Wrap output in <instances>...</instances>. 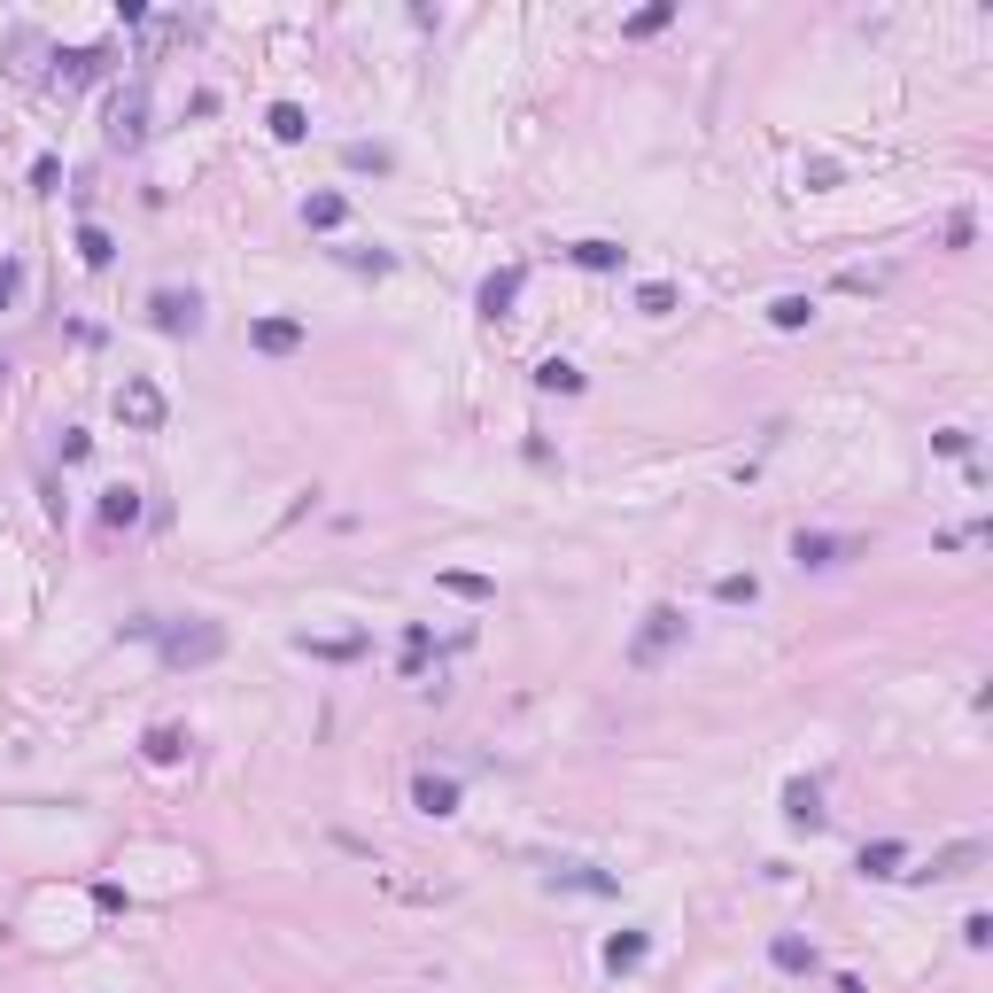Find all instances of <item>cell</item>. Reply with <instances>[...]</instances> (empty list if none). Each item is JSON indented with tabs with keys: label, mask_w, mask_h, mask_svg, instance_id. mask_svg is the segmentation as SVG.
<instances>
[{
	"label": "cell",
	"mask_w": 993,
	"mask_h": 993,
	"mask_svg": "<svg viewBox=\"0 0 993 993\" xmlns=\"http://www.w3.org/2000/svg\"><path fill=\"white\" fill-rule=\"evenodd\" d=\"M427 653H435V628H427V621H412V628H404V676H412V683L427 676Z\"/></svg>",
	"instance_id": "28"
},
{
	"label": "cell",
	"mask_w": 993,
	"mask_h": 993,
	"mask_svg": "<svg viewBox=\"0 0 993 993\" xmlns=\"http://www.w3.org/2000/svg\"><path fill=\"white\" fill-rule=\"evenodd\" d=\"M342 218H349V195H334V187H326V195H311V203H303V226H319V233H334V226H342Z\"/></svg>",
	"instance_id": "24"
},
{
	"label": "cell",
	"mask_w": 993,
	"mask_h": 993,
	"mask_svg": "<svg viewBox=\"0 0 993 993\" xmlns=\"http://www.w3.org/2000/svg\"><path fill=\"white\" fill-rule=\"evenodd\" d=\"M55 450H62V466H85V459H94V435H78V427H62V442H55Z\"/></svg>",
	"instance_id": "34"
},
{
	"label": "cell",
	"mask_w": 993,
	"mask_h": 993,
	"mask_svg": "<svg viewBox=\"0 0 993 993\" xmlns=\"http://www.w3.org/2000/svg\"><path fill=\"white\" fill-rule=\"evenodd\" d=\"M839 288H846V296H869V288H885V273H862V264H846Z\"/></svg>",
	"instance_id": "37"
},
{
	"label": "cell",
	"mask_w": 993,
	"mask_h": 993,
	"mask_svg": "<svg viewBox=\"0 0 993 993\" xmlns=\"http://www.w3.org/2000/svg\"><path fill=\"white\" fill-rule=\"evenodd\" d=\"M342 163H349V171H396V148H381V140H349Z\"/></svg>",
	"instance_id": "26"
},
{
	"label": "cell",
	"mask_w": 993,
	"mask_h": 993,
	"mask_svg": "<svg viewBox=\"0 0 993 993\" xmlns=\"http://www.w3.org/2000/svg\"><path fill=\"white\" fill-rule=\"evenodd\" d=\"M784 823L792 831H823V784L816 776H792L784 784Z\"/></svg>",
	"instance_id": "8"
},
{
	"label": "cell",
	"mask_w": 993,
	"mask_h": 993,
	"mask_svg": "<svg viewBox=\"0 0 993 993\" xmlns=\"http://www.w3.org/2000/svg\"><path fill=\"white\" fill-rule=\"evenodd\" d=\"M249 349H256V357H296V349H303V319H280V311L256 319V326H249Z\"/></svg>",
	"instance_id": "9"
},
{
	"label": "cell",
	"mask_w": 993,
	"mask_h": 993,
	"mask_svg": "<svg viewBox=\"0 0 993 993\" xmlns=\"http://www.w3.org/2000/svg\"><path fill=\"white\" fill-rule=\"evenodd\" d=\"M645 955H653V932H637V924H628V932H613V939L598 947V962H605L613 978H621V970H645Z\"/></svg>",
	"instance_id": "12"
},
{
	"label": "cell",
	"mask_w": 993,
	"mask_h": 993,
	"mask_svg": "<svg viewBox=\"0 0 993 993\" xmlns=\"http://www.w3.org/2000/svg\"><path fill=\"white\" fill-rule=\"evenodd\" d=\"M839 993H869V985H862V978H839Z\"/></svg>",
	"instance_id": "39"
},
{
	"label": "cell",
	"mask_w": 993,
	"mask_h": 993,
	"mask_svg": "<svg viewBox=\"0 0 993 993\" xmlns=\"http://www.w3.org/2000/svg\"><path fill=\"white\" fill-rule=\"evenodd\" d=\"M442 590H450V598H474V605H482V598H497V582H489V575H474V567H442Z\"/></svg>",
	"instance_id": "27"
},
{
	"label": "cell",
	"mask_w": 993,
	"mask_h": 993,
	"mask_svg": "<svg viewBox=\"0 0 993 993\" xmlns=\"http://www.w3.org/2000/svg\"><path fill=\"white\" fill-rule=\"evenodd\" d=\"M668 24H676V0H653V9H637V16L621 24V39H653V32H668Z\"/></svg>",
	"instance_id": "25"
},
{
	"label": "cell",
	"mask_w": 993,
	"mask_h": 993,
	"mask_svg": "<svg viewBox=\"0 0 993 993\" xmlns=\"http://www.w3.org/2000/svg\"><path fill=\"white\" fill-rule=\"evenodd\" d=\"M714 598H721V605H753L761 582H753V575H714Z\"/></svg>",
	"instance_id": "30"
},
{
	"label": "cell",
	"mask_w": 993,
	"mask_h": 993,
	"mask_svg": "<svg viewBox=\"0 0 993 993\" xmlns=\"http://www.w3.org/2000/svg\"><path fill=\"white\" fill-rule=\"evenodd\" d=\"M535 389H544V396H582V366H567V357H544V366H535Z\"/></svg>",
	"instance_id": "20"
},
{
	"label": "cell",
	"mask_w": 993,
	"mask_h": 993,
	"mask_svg": "<svg viewBox=\"0 0 993 993\" xmlns=\"http://www.w3.org/2000/svg\"><path fill=\"white\" fill-rule=\"evenodd\" d=\"M412 807H419V816H435V823H442V816H459V776L419 769V776H412Z\"/></svg>",
	"instance_id": "10"
},
{
	"label": "cell",
	"mask_w": 993,
	"mask_h": 993,
	"mask_svg": "<svg viewBox=\"0 0 993 993\" xmlns=\"http://www.w3.org/2000/svg\"><path fill=\"white\" fill-rule=\"evenodd\" d=\"M303 653H319V660H349V653H366L357 637H303Z\"/></svg>",
	"instance_id": "33"
},
{
	"label": "cell",
	"mask_w": 993,
	"mask_h": 993,
	"mask_svg": "<svg viewBox=\"0 0 993 993\" xmlns=\"http://www.w3.org/2000/svg\"><path fill=\"white\" fill-rule=\"evenodd\" d=\"M109 412H117V427H132V435H155V427L171 419V396H163L148 373H125V381H117V396H109Z\"/></svg>",
	"instance_id": "2"
},
{
	"label": "cell",
	"mask_w": 993,
	"mask_h": 993,
	"mask_svg": "<svg viewBox=\"0 0 993 993\" xmlns=\"http://www.w3.org/2000/svg\"><path fill=\"white\" fill-rule=\"evenodd\" d=\"M140 140H148V85L132 78L125 94L109 102V148H140Z\"/></svg>",
	"instance_id": "6"
},
{
	"label": "cell",
	"mask_w": 993,
	"mask_h": 993,
	"mask_svg": "<svg viewBox=\"0 0 993 993\" xmlns=\"http://www.w3.org/2000/svg\"><path fill=\"white\" fill-rule=\"evenodd\" d=\"M962 947H970V955H985V947H993V916H985V909H978V916H962Z\"/></svg>",
	"instance_id": "35"
},
{
	"label": "cell",
	"mask_w": 993,
	"mask_h": 993,
	"mask_svg": "<svg viewBox=\"0 0 993 993\" xmlns=\"http://www.w3.org/2000/svg\"><path fill=\"white\" fill-rule=\"evenodd\" d=\"M846 559H862V535H823V528H799L792 535V567L799 575H831Z\"/></svg>",
	"instance_id": "4"
},
{
	"label": "cell",
	"mask_w": 993,
	"mask_h": 993,
	"mask_svg": "<svg viewBox=\"0 0 993 993\" xmlns=\"http://www.w3.org/2000/svg\"><path fill=\"white\" fill-rule=\"evenodd\" d=\"M334 256L349 264V273H373V280L396 273V249H381V241H349V249H334Z\"/></svg>",
	"instance_id": "19"
},
{
	"label": "cell",
	"mask_w": 993,
	"mask_h": 993,
	"mask_svg": "<svg viewBox=\"0 0 993 993\" xmlns=\"http://www.w3.org/2000/svg\"><path fill=\"white\" fill-rule=\"evenodd\" d=\"M0 381H9V366H0Z\"/></svg>",
	"instance_id": "40"
},
{
	"label": "cell",
	"mask_w": 993,
	"mask_h": 993,
	"mask_svg": "<svg viewBox=\"0 0 993 993\" xmlns=\"http://www.w3.org/2000/svg\"><path fill=\"white\" fill-rule=\"evenodd\" d=\"M567 264H582V273H621V264H628V249L590 233V241H567Z\"/></svg>",
	"instance_id": "14"
},
{
	"label": "cell",
	"mask_w": 993,
	"mask_h": 993,
	"mask_svg": "<svg viewBox=\"0 0 993 993\" xmlns=\"http://www.w3.org/2000/svg\"><path fill=\"white\" fill-rule=\"evenodd\" d=\"M102 62H109V47H70V55H55V78L85 85V78H102Z\"/></svg>",
	"instance_id": "18"
},
{
	"label": "cell",
	"mask_w": 993,
	"mask_h": 993,
	"mask_svg": "<svg viewBox=\"0 0 993 993\" xmlns=\"http://www.w3.org/2000/svg\"><path fill=\"white\" fill-rule=\"evenodd\" d=\"M140 753H148V761H155V769H171V761H178V753H187V730H178V721H155V730H148V738H140Z\"/></svg>",
	"instance_id": "21"
},
{
	"label": "cell",
	"mask_w": 993,
	"mask_h": 993,
	"mask_svg": "<svg viewBox=\"0 0 993 993\" xmlns=\"http://www.w3.org/2000/svg\"><path fill=\"white\" fill-rule=\"evenodd\" d=\"M900 862H909V846H900V839H869V846L854 854V869H862V877H909Z\"/></svg>",
	"instance_id": "16"
},
{
	"label": "cell",
	"mask_w": 993,
	"mask_h": 993,
	"mask_svg": "<svg viewBox=\"0 0 993 993\" xmlns=\"http://www.w3.org/2000/svg\"><path fill=\"white\" fill-rule=\"evenodd\" d=\"M109 256H117V241L85 218V226H78V264H85V273H109Z\"/></svg>",
	"instance_id": "23"
},
{
	"label": "cell",
	"mask_w": 993,
	"mask_h": 993,
	"mask_svg": "<svg viewBox=\"0 0 993 993\" xmlns=\"http://www.w3.org/2000/svg\"><path fill=\"white\" fill-rule=\"evenodd\" d=\"M148 326L171 334V342H195L203 334V296L195 288H155L148 296Z\"/></svg>",
	"instance_id": "5"
},
{
	"label": "cell",
	"mask_w": 993,
	"mask_h": 993,
	"mask_svg": "<svg viewBox=\"0 0 993 993\" xmlns=\"http://www.w3.org/2000/svg\"><path fill=\"white\" fill-rule=\"evenodd\" d=\"M140 512H148V505H140L132 482H109V489H102V528H132Z\"/></svg>",
	"instance_id": "17"
},
{
	"label": "cell",
	"mask_w": 993,
	"mask_h": 993,
	"mask_svg": "<svg viewBox=\"0 0 993 993\" xmlns=\"http://www.w3.org/2000/svg\"><path fill=\"white\" fill-rule=\"evenodd\" d=\"M637 311H645V319H668V311H676V288H668V280H645V288H637Z\"/></svg>",
	"instance_id": "31"
},
{
	"label": "cell",
	"mask_w": 993,
	"mask_h": 993,
	"mask_svg": "<svg viewBox=\"0 0 993 993\" xmlns=\"http://www.w3.org/2000/svg\"><path fill=\"white\" fill-rule=\"evenodd\" d=\"M264 125H273V140H303V132H311L303 102H273V109H264Z\"/></svg>",
	"instance_id": "29"
},
{
	"label": "cell",
	"mask_w": 993,
	"mask_h": 993,
	"mask_svg": "<svg viewBox=\"0 0 993 993\" xmlns=\"http://www.w3.org/2000/svg\"><path fill=\"white\" fill-rule=\"evenodd\" d=\"M978 862H985V839H955V846H939V854H932V862H924L916 877H932V885H947V877H970Z\"/></svg>",
	"instance_id": "11"
},
{
	"label": "cell",
	"mask_w": 993,
	"mask_h": 993,
	"mask_svg": "<svg viewBox=\"0 0 993 993\" xmlns=\"http://www.w3.org/2000/svg\"><path fill=\"white\" fill-rule=\"evenodd\" d=\"M55 178H62V163H55V155H39V163H32V187H39V195H55Z\"/></svg>",
	"instance_id": "38"
},
{
	"label": "cell",
	"mask_w": 993,
	"mask_h": 993,
	"mask_svg": "<svg viewBox=\"0 0 993 993\" xmlns=\"http://www.w3.org/2000/svg\"><path fill=\"white\" fill-rule=\"evenodd\" d=\"M520 288H528V264H505V273H489V280H482V319H505V311L520 303Z\"/></svg>",
	"instance_id": "13"
},
{
	"label": "cell",
	"mask_w": 993,
	"mask_h": 993,
	"mask_svg": "<svg viewBox=\"0 0 993 993\" xmlns=\"http://www.w3.org/2000/svg\"><path fill=\"white\" fill-rule=\"evenodd\" d=\"M544 885H552V892H590V900H613V892H621V877L598 869V862H559Z\"/></svg>",
	"instance_id": "7"
},
{
	"label": "cell",
	"mask_w": 993,
	"mask_h": 993,
	"mask_svg": "<svg viewBox=\"0 0 993 993\" xmlns=\"http://www.w3.org/2000/svg\"><path fill=\"white\" fill-rule=\"evenodd\" d=\"M769 962H776L784 978H807V970H816V939H799V932H776V939H769Z\"/></svg>",
	"instance_id": "15"
},
{
	"label": "cell",
	"mask_w": 993,
	"mask_h": 993,
	"mask_svg": "<svg viewBox=\"0 0 993 993\" xmlns=\"http://www.w3.org/2000/svg\"><path fill=\"white\" fill-rule=\"evenodd\" d=\"M769 326H776V334L816 326V296H776V303H769Z\"/></svg>",
	"instance_id": "22"
},
{
	"label": "cell",
	"mask_w": 993,
	"mask_h": 993,
	"mask_svg": "<svg viewBox=\"0 0 993 993\" xmlns=\"http://www.w3.org/2000/svg\"><path fill=\"white\" fill-rule=\"evenodd\" d=\"M16 296H24V264H16V256H0V311H9Z\"/></svg>",
	"instance_id": "36"
},
{
	"label": "cell",
	"mask_w": 993,
	"mask_h": 993,
	"mask_svg": "<svg viewBox=\"0 0 993 993\" xmlns=\"http://www.w3.org/2000/svg\"><path fill=\"white\" fill-rule=\"evenodd\" d=\"M970 442H978L970 427H939V435H932V450H939V459H970Z\"/></svg>",
	"instance_id": "32"
},
{
	"label": "cell",
	"mask_w": 993,
	"mask_h": 993,
	"mask_svg": "<svg viewBox=\"0 0 993 993\" xmlns=\"http://www.w3.org/2000/svg\"><path fill=\"white\" fill-rule=\"evenodd\" d=\"M155 645H163V668H218V660H226V621H210V613L163 621Z\"/></svg>",
	"instance_id": "1"
},
{
	"label": "cell",
	"mask_w": 993,
	"mask_h": 993,
	"mask_svg": "<svg viewBox=\"0 0 993 993\" xmlns=\"http://www.w3.org/2000/svg\"><path fill=\"white\" fill-rule=\"evenodd\" d=\"M683 628H691V621H683V605H653V613H645V628L628 637V668H660V660L683 645Z\"/></svg>",
	"instance_id": "3"
}]
</instances>
